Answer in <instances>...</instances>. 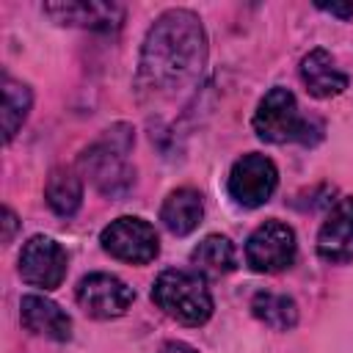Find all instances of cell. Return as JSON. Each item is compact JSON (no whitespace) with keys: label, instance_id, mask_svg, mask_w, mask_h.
Masks as SVG:
<instances>
[{"label":"cell","instance_id":"6da1fadb","mask_svg":"<svg viewBox=\"0 0 353 353\" xmlns=\"http://www.w3.org/2000/svg\"><path fill=\"white\" fill-rule=\"evenodd\" d=\"M207 63V33L201 19L188 8L163 11L149 28L135 85L154 99H171L193 88Z\"/></svg>","mask_w":353,"mask_h":353},{"label":"cell","instance_id":"7a4b0ae2","mask_svg":"<svg viewBox=\"0 0 353 353\" xmlns=\"http://www.w3.org/2000/svg\"><path fill=\"white\" fill-rule=\"evenodd\" d=\"M132 143H135V130L119 121L110 130H105V135L80 154L77 168L91 179V185L99 193L119 199L135 185V171L127 163Z\"/></svg>","mask_w":353,"mask_h":353},{"label":"cell","instance_id":"3957f363","mask_svg":"<svg viewBox=\"0 0 353 353\" xmlns=\"http://www.w3.org/2000/svg\"><path fill=\"white\" fill-rule=\"evenodd\" d=\"M254 132L268 143H303L312 146L323 138V121L303 116L290 88H270L254 110Z\"/></svg>","mask_w":353,"mask_h":353},{"label":"cell","instance_id":"277c9868","mask_svg":"<svg viewBox=\"0 0 353 353\" xmlns=\"http://www.w3.org/2000/svg\"><path fill=\"white\" fill-rule=\"evenodd\" d=\"M154 306L182 325H204L212 317V295L196 270H163L152 284Z\"/></svg>","mask_w":353,"mask_h":353},{"label":"cell","instance_id":"5b68a950","mask_svg":"<svg viewBox=\"0 0 353 353\" xmlns=\"http://www.w3.org/2000/svg\"><path fill=\"white\" fill-rule=\"evenodd\" d=\"M102 248L121 262L146 265L160 254V237L154 226L138 215H121L110 221L99 234Z\"/></svg>","mask_w":353,"mask_h":353},{"label":"cell","instance_id":"8992f818","mask_svg":"<svg viewBox=\"0 0 353 353\" xmlns=\"http://www.w3.org/2000/svg\"><path fill=\"white\" fill-rule=\"evenodd\" d=\"M295 232L281 221L259 223L245 243V262L256 273H281L295 262Z\"/></svg>","mask_w":353,"mask_h":353},{"label":"cell","instance_id":"52a82bcc","mask_svg":"<svg viewBox=\"0 0 353 353\" xmlns=\"http://www.w3.org/2000/svg\"><path fill=\"white\" fill-rule=\"evenodd\" d=\"M279 185V171L276 163L259 152H248L243 154L232 171H229V196L240 204V207H262L265 201H270L273 190Z\"/></svg>","mask_w":353,"mask_h":353},{"label":"cell","instance_id":"ba28073f","mask_svg":"<svg viewBox=\"0 0 353 353\" xmlns=\"http://www.w3.org/2000/svg\"><path fill=\"white\" fill-rule=\"evenodd\" d=\"M74 295H77L80 309L88 317H97V320L121 317L135 301L132 287H127L113 273H88V276H83Z\"/></svg>","mask_w":353,"mask_h":353},{"label":"cell","instance_id":"9c48e42d","mask_svg":"<svg viewBox=\"0 0 353 353\" xmlns=\"http://www.w3.org/2000/svg\"><path fill=\"white\" fill-rule=\"evenodd\" d=\"M66 251L52 237L36 234L19 251V276L30 287L55 290L66 279Z\"/></svg>","mask_w":353,"mask_h":353},{"label":"cell","instance_id":"30bf717a","mask_svg":"<svg viewBox=\"0 0 353 353\" xmlns=\"http://www.w3.org/2000/svg\"><path fill=\"white\" fill-rule=\"evenodd\" d=\"M44 14L61 25L88 28V30H119L124 22V6L119 3H97V0H66V3H44Z\"/></svg>","mask_w":353,"mask_h":353},{"label":"cell","instance_id":"8fae6325","mask_svg":"<svg viewBox=\"0 0 353 353\" xmlns=\"http://www.w3.org/2000/svg\"><path fill=\"white\" fill-rule=\"evenodd\" d=\"M320 259L339 265L353 259V196L339 199L317 232Z\"/></svg>","mask_w":353,"mask_h":353},{"label":"cell","instance_id":"7c38bea8","mask_svg":"<svg viewBox=\"0 0 353 353\" xmlns=\"http://www.w3.org/2000/svg\"><path fill=\"white\" fill-rule=\"evenodd\" d=\"M19 317H22V325L39 336H47L55 342L72 339V317L44 295H25L19 301Z\"/></svg>","mask_w":353,"mask_h":353},{"label":"cell","instance_id":"4fadbf2b","mask_svg":"<svg viewBox=\"0 0 353 353\" xmlns=\"http://www.w3.org/2000/svg\"><path fill=\"white\" fill-rule=\"evenodd\" d=\"M301 80L306 85V91L317 99H331L339 97L347 88V74L336 66V61L331 58V52H325L323 47L312 50L303 61H301Z\"/></svg>","mask_w":353,"mask_h":353},{"label":"cell","instance_id":"5bb4252c","mask_svg":"<svg viewBox=\"0 0 353 353\" xmlns=\"http://www.w3.org/2000/svg\"><path fill=\"white\" fill-rule=\"evenodd\" d=\"M201 215H204V201H201V193L193 190V188H176V190H171L165 196L163 207H160L163 226L171 234H176V237L190 234L201 223Z\"/></svg>","mask_w":353,"mask_h":353},{"label":"cell","instance_id":"9a60e30c","mask_svg":"<svg viewBox=\"0 0 353 353\" xmlns=\"http://www.w3.org/2000/svg\"><path fill=\"white\" fill-rule=\"evenodd\" d=\"M190 265L199 276L204 279H221L237 268V251L229 237L223 234H207L193 251H190Z\"/></svg>","mask_w":353,"mask_h":353},{"label":"cell","instance_id":"2e32d148","mask_svg":"<svg viewBox=\"0 0 353 353\" xmlns=\"http://www.w3.org/2000/svg\"><path fill=\"white\" fill-rule=\"evenodd\" d=\"M44 199L50 204V210L61 218H72L80 204H83V179L77 176L74 168L58 165L50 171L47 185H44Z\"/></svg>","mask_w":353,"mask_h":353},{"label":"cell","instance_id":"e0dca14e","mask_svg":"<svg viewBox=\"0 0 353 353\" xmlns=\"http://www.w3.org/2000/svg\"><path fill=\"white\" fill-rule=\"evenodd\" d=\"M251 312L259 323L276 328V331H290L298 325V303L290 295L281 292H256L251 298Z\"/></svg>","mask_w":353,"mask_h":353},{"label":"cell","instance_id":"ac0fdd59","mask_svg":"<svg viewBox=\"0 0 353 353\" xmlns=\"http://www.w3.org/2000/svg\"><path fill=\"white\" fill-rule=\"evenodd\" d=\"M30 105H33V91L22 80H14L6 74L3 77V138L6 143H11L19 127L25 124Z\"/></svg>","mask_w":353,"mask_h":353},{"label":"cell","instance_id":"d6986e66","mask_svg":"<svg viewBox=\"0 0 353 353\" xmlns=\"http://www.w3.org/2000/svg\"><path fill=\"white\" fill-rule=\"evenodd\" d=\"M317 8L325 11V14H334V17H339V19H350V17H353V3H345V6H334V3H331V6H323V3H320Z\"/></svg>","mask_w":353,"mask_h":353},{"label":"cell","instance_id":"ffe728a7","mask_svg":"<svg viewBox=\"0 0 353 353\" xmlns=\"http://www.w3.org/2000/svg\"><path fill=\"white\" fill-rule=\"evenodd\" d=\"M160 353H199V350H196V347H190L188 342H179V339H168V342H163Z\"/></svg>","mask_w":353,"mask_h":353},{"label":"cell","instance_id":"44dd1931","mask_svg":"<svg viewBox=\"0 0 353 353\" xmlns=\"http://www.w3.org/2000/svg\"><path fill=\"white\" fill-rule=\"evenodd\" d=\"M3 223H6V234H3V240L11 243V237H14V232H17V215H14L8 207L3 210Z\"/></svg>","mask_w":353,"mask_h":353}]
</instances>
